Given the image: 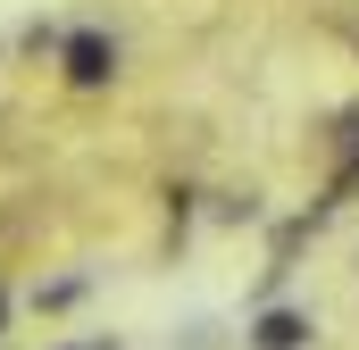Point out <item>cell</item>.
<instances>
[{
	"label": "cell",
	"instance_id": "obj_1",
	"mask_svg": "<svg viewBox=\"0 0 359 350\" xmlns=\"http://www.w3.org/2000/svg\"><path fill=\"white\" fill-rule=\"evenodd\" d=\"M59 59H67V84H84V92H100L109 76H117V42H109V34H92V25L59 42Z\"/></svg>",
	"mask_w": 359,
	"mask_h": 350
},
{
	"label": "cell",
	"instance_id": "obj_4",
	"mask_svg": "<svg viewBox=\"0 0 359 350\" xmlns=\"http://www.w3.org/2000/svg\"><path fill=\"white\" fill-rule=\"evenodd\" d=\"M92 350H109V342H92Z\"/></svg>",
	"mask_w": 359,
	"mask_h": 350
},
{
	"label": "cell",
	"instance_id": "obj_2",
	"mask_svg": "<svg viewBox=\"0 0 359 350\" xmlns=\"http://www.w3.org/2000/svg\"><path fill=\"white\" fill-rule=\"evenodd\" d=\"M309 334H318V326H309L301 309H268V317L251 326V350H309Z\"/></svg>",
	"mask_w": 359,
	"mask_h": 350
},
{
	"label": "cell",
	"instance_id": "obj_3",
	"mask_svg": "<svg viewBox=\"0 0 359 350\" xmlns=\"http://www.w3.org/2000/svg\"><path fill=\"white\" fill-rule=\"evenodd\" d=\"M76 300H84L76 275H67V284H34V309H42V317H50V309H76Z\"/></svg>",
	"mask_w": 359,
	"mask_h": 350
}]
</instances>
